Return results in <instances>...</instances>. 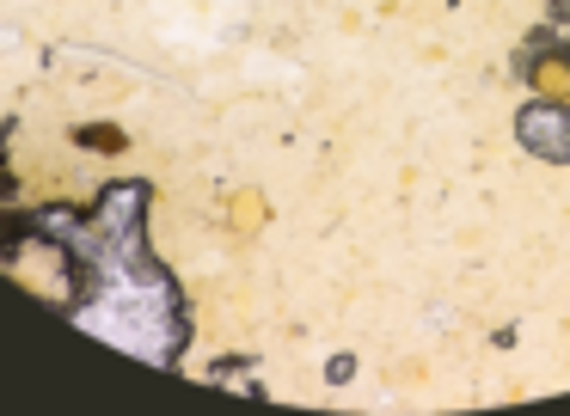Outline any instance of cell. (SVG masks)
Instances as JSON below:
<instances>
[{
	"label": "cell",
	"instance_id": "cell-1",
	"mask_svg": "<svg viewBox=\"0 0 570 416\" xmlns=\"http://www.w3.org/2000/svg\"><path fill=\"white\" fill-rule=\"evenodd\" d=\"M515 129H521V147H528V153H540V159H570V110H564V105L540 98V105L521 110Z\"/></svg>",
	"mask_w": 570,
	"mask_h": 416
}]
</instances>
